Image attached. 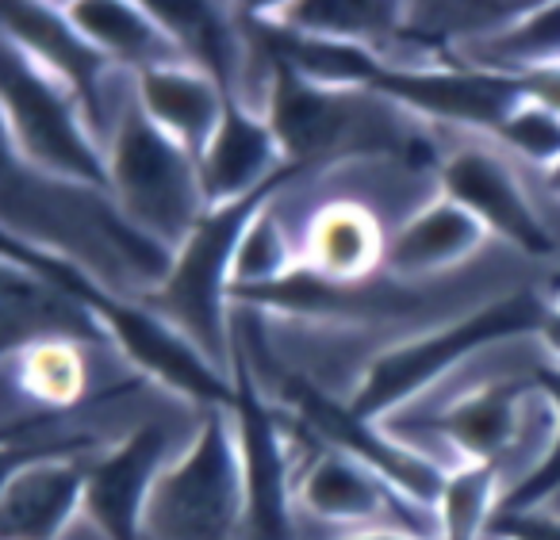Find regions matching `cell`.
I'll list each match as a JSON object with an SVG mask.
<instances>
[{
    "mask_svg": "<svg viewBox=\"0 0 560 540\" xmlns=\"http://www.w3.org/2000/svg\"><path fill=\"white\" fill-rule=\"evenodd\" d=\"M135 101L142 116L158 124L173 142L200 157L211 142L215 127L223 124L231 93L219 78H211L196 62H173L158 66L135 78Z\"/></svg>",
    "mask_w": 560,
    "mask_h": 540,
    "instance_id": "cell-17",
    "label": "cell"
},
{
    "mask_svg": "<svg viewBox=\"0 0 560 540\" xmlns=\"http://www.w3.org/2000/svg\"><path fill=\"white\" fill-rule=\"evenodd\" d=\"M296 506L346 532L399 529L427 540H442L438 509L419 506L384 476H376L373 468L335 453V448H319V456L300 471Z\"/></svg>",
    "mask_w": 560,
    "mask_h": 540,
    "instance_id": "cell-12",
    "label": "cell"
},
{
    "mask_svg": "<svg viewBox=\"0 0 560 540\" xmlns=\"http://www.w3.org/2000/svg\"><path fill=\"white\" fill-rule=\"evenodd\" d=\"M246 471L231 410H203L177 460L158 479L147 540H242Z\"/></svg>",
    "mask_w": 560,
    "mask_h": 540,
    "instance_id": "cell-4",
    "label": "cell"
},
{
    "mask_svg": "<svg viewBox=\"0 0 560 540\" xmlns=\"http://www.w3.org/2000/svg\"><path fill=\"white\" fill-rule=\"evenodd\" d=\"M70 20L81 27L89 43L119 66L124 73L139 78L158 66L188 62L180 50L177 35L170 32L158 9H142V4H116V0H81V4H66Z\"/></svg>",
    "mask_w": 560,
    "mask_h": 540,
    "instance_id": "cell-19",
    "label": "cell"
},
{
    "mask_svg": "<svg viewBox=\"0 0 560 540\" xmlns=\"http://www.w3.org/2000/svg\"><path fill=\"white\" fill-rule=\"evenodd\" d=\"M503 491V476L491 463H453L442 498H438L442 540H488Z\"/></svg>",
    "mask_w": 560,
    "mask_h": 540,
    "instance_id": "cell-23",
    "label": "cell"
},
{
    "mask_svg": "<svg viewBox=\"0 0 560 540\" xmlns=\"http://www.w3.org/2000/svg\"><path fill=\"white\" fill-rule=\"evenodd\" d=\"M4 43L32 58L39 70H47L58 85L70 89L108 146L112 127L135 101V78L112 66L81 35L66 4L62 9H55V4H12L4 12Z\"/></svg>",
    "mask_w": 560,
    "mask_h": 540,
    "instance_id": "cell-9",
    "label": "cell"
},
{
    "mask_svg": "<svg viewBox=\"0 0 560 540\" xmlns=\"http://www.w3.org/2000/svg\"><path fill=\"white\" fill-rule=\"evenodd\" d=\"M373 93L427 124L468 127L495 139L503 119L526 101L529 89L522 78L450 58V62H384Z\"/></svg>",
    "mask_w": 560,
    "mask_h": 540,
    "instance_id": "cell-10",
    "label": "cell"
},
{
    "mask_svg": "<svg viewBox=\"0 0 560 540\" xmlns=\"http://www.w3.org/2000/svg\"><path fill=\"white\" fill-rule=\"evenodd\" d=\"M388 234L361 200H327L312 211L300 238V265L338 284H361L384 272Z\"/></svg>",
    "mask_w": 560,
    "mask_h": 540,
    "instance_id": "cell-18",
    "label": "cell"
},
{
    "mask_svg": "<svg viewBox=\"0 0 560 540\" xmlns=\"http://www.w3.org/2000/svg\"><path fill=\"white\" fill-rule=\"evenodd\" d=\"M495 142L503 150H511V154H518L522 162L552 173L560 165V108L537 101V96H526L503 119V127L495 131Z\"/></svg>",
    "mask_w": 560,
    "mask_h": 540,
    "instance_id": "cell-25",
    "label": "cell"
},
{
    "mask_svg": "<svg viewBox=\"0 0 560 540\" xmlns=\"http://www.w3.org/2000/svg\"><path fill=\"white\" fill-rule=\"evenodd\" d=\"M457 58L480 66V70L506 73V78H534V73L560 70V4L518 9L491 35L468 43Z\"/></svg>",
    "mask_w": 560,
    "mask_h": 540,
    "instance_id": "cell-22",
    "label": "cell"
},
{
    "mask_svg": "<svg viewBox=\"0 0 560 540\" xmlns=\"http://www.w3.org/2000/svg\"><path fill=\"white\" fill-rule=\"evenodd\" d=\"M545 318L541 292H511L472 307L465 318H453L434 330L407 338L384 349L376 361L365 364L358 387L346 402L369 422H392L396 414L411 410L415 399L438 387L453 368L472 361L476 353L503 341L537 338Z\"/></svg>",
    "mask_w": 560,
    "mask_h": 540,
    "instance_id": "cell-2",
    "label": "cell"
},
{
    "mask_svg": "<svg viewBox=\"0 0 560 540\" xmlns=\"http://www.w3.org/2000/svg\"><path fill=\"white\" fill-rule=\"evenodd\" d=\"M280 407H289L296 414V422L304 430H312V437L323 448H335V453L350 456V460L373 468L376 476L388 479L396 491H404L407 498H415L419 506L438 509L442 498V486L450 479V463L434 460V456L419 453L415 445H407L404 437L388 430L384 422H369L361 418L350 402L335 399L330 391L315 387L300 372H277V384L272 395Z\"/></svg>",
    "mask_w": 560,
    "mask_h": 540,
    "instance_id": "cell-7",
    "label": "cell"
},
{
    "mask_svg": "<svg viewBox=\"0 0 560 540\" xmlns=\"http://www.w3.org/2000/svg\"><path fill=\"white\" fill-rule=\"evenodd\" d=\"M545 180H549V192L560 200V165H557V169H552V173H545Z\"/></svg>",
    "mask_w": 560,
    "mask_h": 540,
    "instance_id": "cell-30",
    "label": "cell"
},
{
    "mask_svg": "<svg viewBox=\"0 0 560 540\" xmlns=\"http://www.w3.org/2000/svg\"><path fill=\"white\" fill-rule=\"evenodd\" d=\"M4 58V127L16 162L55 185L108 192V146L78 96L9 43Z\"/></svg>",
    "mask_w": 560,
    "mask_h": 540,
    "instance_id": "cell-5",
    "label": "cell"
},
{
    "mask_svg": "<svg viewBox=\"0 0 560 540\" xmlns=\"http://www.w3.org/2000/svg\"><path fill=\"white\" fill-rule=\"evenodd\" d=\"M196 165H200V185L203 196H208V208L249 200V196H261L269 188L292 185L300 173H307L289 162L265 111L249 108V104L234 101V96L226 104L223 124L215 127V134L203 146V154L196 157Z\"/></svg>",
    "mask_w": 560,
    "mask_h": 540,
    "instance_id": "cell-14",
    "label": "cell"
},
{
    "mask_svg": "<svg viewBox=\"0 0 560 540\" xmlns=\"http://www.w3.org/2000/svg\"><path fill=\"white\" fill-rule=\"evenodd\" d=\"M9 384L43 414H66L81 407L93 391L89 345L81 341H32V345L4 349Z\"/></svg>",
    "mask_w": 560,
    "mask_h": 540,
    "instance_id": "cell-21",
    "label": "cell"
},
{
    "mask_svg": "<svg viewBox=\"0 0 560 540\" xmlns=\"http://www.w3.org/2000/svg\"><path fill=\"white\" fill-rule=\"evenodd\" d=\"M289 188V185H280ZM280 188H269L249 200L211 208L200 219L185 246L173 254L170 277L147 303L162 318H170L188 341L203 349L219 368L231 372L234 330H231V287H234V257H238L242 234L254 223V215L269 200H277Z\"/></svg>",
    "mask_w": 560,
    "mask_h": 540,
    "instance_id": "cell-6",
    "label": "cell"
},
{
    "mask_svg": "<svg viewBox=\"0 0 560 540\" xmlns=\"http://www.w3.org/2000/svg\"><path fill=\"white\" fill-rule=\"evenodd\" d=\"M537 341H541L549 364H560V280L552 284V292L545 295V318H541Z\"/></svg>",
    "mask_w": 560,
    "mask_h": 540,
    "instance_id": "cell-28",
    "label": "cell"
},
{
    "mask_svg": "<svg viewBox=\"0 0 560 540\" xmlns=\"http://www.w3.org/2000/svg\"><path fill=\"white\" fill-rule=\"evenodd\" d=\"M335 540H427V537H415V532H399V529H361V532H342Z\"/></svg>",
    "mask_w": 560,
    "mask_h": 540,
    "instance_id": "cell-29",
    "label": "cell"
},
{
    "mask_svg": "<svg viewBox=\"0 0 560 540\" xmlns=\"http://www.w3.org/2000/svg\"><path fill=\"white\" fill-rule=\"evenodd\" d=\"M185 445L173 422L142 418L89 460L85 521L101 540H147L154 486Z\"/></svg>",
    "mask_w": 560,
    "mask_h": 540,
    "instance_id": "cell-11",
    "label": "cell"
},
{
    "mask_svg": "<svg viewBox=\"0 0 560 540\" xmlns=\"http://www.w3.org/2000/svg\"><path fill=\"white\" fill-rule=\"evenodd\" d=\"M89 460L93 456H32L9 463L0 494L4 540H62L85 521Z\"/></svg>",
    "mask_w": 560,
    "mask_h": 540,
    "instance_id": "cell-15",
    "label": "cell"
},
{
    "mask_svg": "<svg viewBox=\"0 0 560 540\" xmlns=\"http://www.w3.org/2000/svg\"><path fill=\"white\" fill-rule=\"evenodd\" d=\"M488 537L495 540H560V509H499Z\"/></svg>",
    "mask_w": 560,
    "mask_h": 540,
    "instance_id": "cell-27",
    "label": "cell"
},
{
    "mask_svg": "<svg viewBox=\"0 0 560 540\" xmlns=\"http://www.w3.org/2000/svg\"><path fill=\"white\" fill-rule=\"evenodd\" d=\"M4 261L20 265V269L35 272V277L50 280L62 287L66 295L81 303L89 315L101 322L104 338L119 349L127 364L139 376L154 379L177 399H188L203 410H231L234 407V379L226 368H219L196 341H188L170 318H162L147 300L135 295H119L104 287L93 272L73 265L70 257L55 254V249L27 242L20 234H4Z\"/></svg>",
    "mask_w": 560,
    "mask_h": 540,
    "instance_id": "cell-1",
    "label": "cell"
},
{
    "mask_svg": "<svg viewBox=\"0 0 560 540\" xmlns=\"http://www.w3.org/2000/svg\"><path fill=\"white\" fill-rule=\"evenodd\" d=\"M488 242V231L468 215L465 208L438 192L422 208H415L396 231L388 234V257L384 272L404 284L438 280L445 272L468 265Z\"/></svg>",
    "mask_w": 560,
    "mask_h": 540,
    "instance_id": "cell-16",
    "label": "cell"
},
{
    "mask_svg": "<svg viewBox=\"0 0 560 540\" xmlns=\"http://www.w3.org/2000/svg\"><path fill=\"white\" fill-rule=\"evenodd\" d=\"M438 185L442 196H450L488 231V238L511 246L514 254L537 261L557 254V234L534 208L503 154L488 146H457L438 165Z\"/></svg>",
    "mask_w": 560,
    "mask_h": 540,
    "instance_id": "cell-13",
    "label": "cell"
},
{
    "mask_svg": "<svg viewBox=\"0 0 560 540\" xmlns=\"http://www.w3.org/2000/svg\"><path fill=\"white\" fill-rule=\"evenodd\" d=\"M300 269V246L292 242L289 226L280 219L277 200H269L254 215V223L242 234L238 257H234V287L231 300L242 292H261V287L280 284L284 277Z\"/></svg>",
    "mask_w": 560,
    "mask_h": 540,
    "instance_id": "cell-24",
    "label": "cell"
},
{
    "mask_svg": "<svg viewBox=\"0 0 560 540\" xmlns=\"http://www.w3.org/2000/svg\"><path fill=\"white\" fill-rule=\"evenodd\" d=\"M534 384L549 395L552 414H557L549 453H545V460L534 468V476H526L518 486H511V491L503 494L499 509H541V506H552V498L560 494V364H549V361L537 364Z\"/></svg>",
    "mask_w": 560,
    "mask_h": 540,
    "instance_id": "cell-26",
    "label": "cell"
},
{
    "mask_svg": "<svg viewBox=\"0 0 560 540\" xmlns=\"http://www.w3.org/2000/svg\"><path fill=\"white\" fill-rule=\"evenodd\" d=\"M4 338L9 349L32 341H108L93 315L50 280L4 261Z\"/></svg>",
    "mask_w": 560,
    "mask_h": 540,
    "instance_id": "cell-20",
    "label": "cell"
},
{
    "mask_svg": "<svg viewBox=\"0 0 560 540\" xmlns=\"http://www.w3.org/2000/svg\"><path fill=\"white\" fill-rule=\"evenodd\" d=\"M234 379V425L242 445V471H246V529L242 540H296V445L289 425L269 407L242 341L234 338L231 353Z\"/></svg>",
    "mask_w": 560,
    "mask_h": 540,
    "instance_id": "cell-8",
    "label": "cell"
},
{
    "mask_svg": "<svg viewBox=\"0 0 560 540\" xmlns=\"http://www.w3.org/2000/svg\"><path fill=\"white\" fill-rule=\"evenodd\" d=\"M108 196L142 234L173 254L211 211L196 154L150 124L139 101L127 104L108 134Z\"/></svg>",
    "mask_w": 560,
    "mask_h": 540,
    "instance_id": "cell-3",
    "label": "cell"
}]
</instances>
